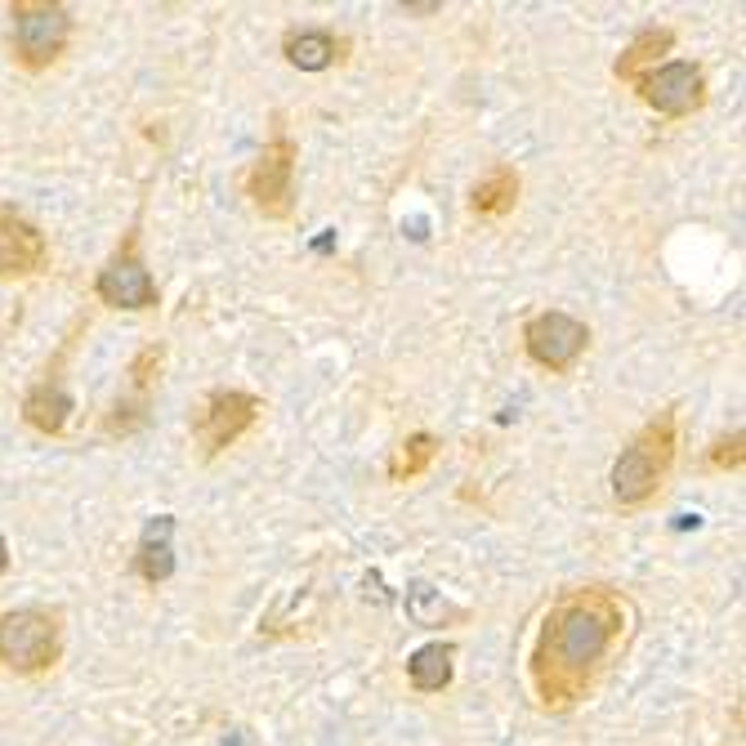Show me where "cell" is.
I'll use <instances>...</instances> for the list:
<instances>
[{
  "label": "cell",
  "instance_id": "1",
  "mask_svg": "<svg viewBox=\"0 0 746 746\" xmlns=\"http://www.w3.org/2000/svg\"><path fill=\"white\" fill-rule=\"evenodd\" d=\"M630 630V604L613 586H573L541 617L537 644L528 657L532 693L541 711L568 716L594 693L608 657Z\"/></svg>",
  "mask_w": 746,
  "mask_h": 746
},
{
  "label": "cell",
  "instance_id": "2",
  "mask_svg": "<svg viewBox=\"0 0 746 746\" xmlns=\"http://www.w3.org/2000/svg\"><path fill=\"white\" fill-rule=\"evenodd\" d=\"M680 452V416L676 407H661V412L621 447V456L613 465V501L621 510H644L661 488L670 470H676Z\"/></svg>",
  "mask_w": 746,
  "mask_h": 746
},
{
  "label": "cell",
  "instance_id": "3",
  "mask_svg": "<svg viewBox=\"0 0 746 746\" xmlns=\"http://www.w3.org/2000/svg\"><path fill=\"white\" fill-rule=\"evenodd\" d=\"M63 657V617L54 608L0 613V666L14 676H46Z\"/></svg>",
  "mask_w": 746,
  "mask_h": 746
},
{
  "label": "cell",
  "instance_id": "4",
  "mask_svg": "<svg viewBox=\"0 0 746 746\" xmlns=\"http://www.w3.org/2000/svg\"><path fill=\"white\" fill-rule=\"evenodd\" d=\"M14 18V63L23 72H46L63 59L72 41V10L59 0H14L10 5Z\"/></svg>",
  "mask_w": 746,
  "mask_h": 746
},
{
  "label": "cell",
  "instance_id": "5",
  "mask_svg": "<svg viewBox=\"0 0 746 746\" xmlns=\"http://www.w3.org/2000/svg\"><path fill=\"white\" fill-rule=\"evenodd\" d=\"M295 162H300V147L278 126L269 134V143L259 147V157L250 162V170L242 175V193L265 219L282 223L295 215Z\"/></svg>",
  "mask_w": 746,
  "mask_h": 746
},
{
  "label": "cell",
  "instance_id": "6",
  "mask_svg": "<svg viewBox=\"0 0 746 746\" xmlns=\"http://www.w3.org/2000/svg\"><path fill=\"white\" fill-rule=\"evenodd\" d=\"M265 416V402L246 389H210L197 407H193V442L206 461H215L219 452H229L237 438H246L255 429V421Z\"/></svg>",
  "mask_w": 746,
  "mask_h": 746
},
{
  "label": "cell",
  "instance_id": "7",
  "mask_svg": "<svg viewBox=\"0 0 746 746\" xmlns=\"http://www.w3.org/2000/svg\"><path fill=\"white\" fill-rule=\"evenodd\" d=\"M94 295L107 309H126V313H147L162 305V291L139 255V229H130L121 237V246L107 255V265L94 278Z\"/></svg>",
  "mask_w": 746,
  "mask_h": 746
},
{
  "label": "cell",
  "instance_id": "8",
  "mask_svg": "<svg viewBox=\"0 0 746 746\" xmlns=\"http://www.w3.org/2000/svg\"><path fill=\"white\" fill-rule=\"evenodd\" d=\"M586 349H590V326L564 309H545V313L524 322V353L541 371L564 376V371H573L581 362Z\"/></svg>",
  "mask_w": 746,
  "mask_h": 746
},
{
  "label": "cell",
  "instance_id": "9",
  "mask_svg": "<svg viewBox=\"0 0 746 746\" xmlns=\"http://www.w3.org/2000/svg\"><path fill=\"white\" fill-rule=\"evenodd\" d=\"M635 94L666 121H684L706 107V72L684 59H666L661 67L644 72L635 81Z\"/></svg>",
  "mask_w": 746,
  "mask_h": 746
},
{
  "label": "cell",
  "instance_id": "10",
  "mask_svg": "<svg viewBox=\"0 0 746 746\" xmlns=\"http://www.w3.org/2000/svg\"><path fill=\"white\" fill-rule=\"evenodd\" d=\"M50 269V242L41 223H31L18 206H0V282H23Z\"/></svg>",
  "mask_w": 746,
  "mask_h": 746
},
{
  "label": "cell",
  "instance_id": "11",
  "mask_svg": "<svg viewBox=\"0 0 746 746\" xmlns=\"http://www.w3.org/2000/svg\"><path fill=\"white\" fill-rule=\"evenodd\" d=\"M162 358H166V349H162V345H143V349L130 358V366H126V376H130V394L112 402V412L103 416V434L126 438V434H134V429H143V425H147V407H153V389H157V381H162Z\"/></svg>",
  "mask_w": 746,
  "mask_h": 746
},
{
  "label": "cell",
  "instance_id": "12",
  "mask_svg": "<svg viewBox=\"0 0 746 746\" xmlns=\"http://www.w3.org/2000/svg\"><path fill=\"white\" fill-rule=\"evenodd\" d=\"M134 573L147 586H162L175 577V514L147 518V528L139 532V545H134Z\"/></svg>",
  "mask_w": 746,
  "mask_h": 746
},
{
  "label": "cell",
  "instance_id": "13",
  "mask_svg": "<svg viewBox=\"0 0 746 746\" xmlns=\"http://www.w3.org/2000/svg\"><path fill=\"white\" fill-rule=\"evenodd\" d=\"M349 50L345 36H335L331 27H295L282 36V54L291 67L300 72H326L331 63H340Z\"/></svg>",
  "mask_w": 746,
  "mask_h": 746
},
{
  "label": "cell",
  "instance_id": "14",
  "mask_svg": "<svg viewBox=\"0 0 746 746\" xmlns=\"http://www.w3.org/2000/svg\"><path fill=\"white\" fill-rule=\"evenodd\" d=\"M670 50H676V31L648 23V27H640V31H635V41H630V46L617 54L613 77H617V81H626V86H635V81L644 77V72H653V67H661V63H666V54H670Z\"/></svg>",
  "mask_w": 746,
  "mask_h": 746
},
{
  "label": "cell",
  "instance_id": "15",
  "mask_svg": "<svg viewBox=\"0 0 746 746\" xmlns=\"http://www.w3.org/2000/svg\"><path fill=\"white\" fill-rule=\"evenodd\" d=\"M72 412H77V402H72V394L63 389L59 376L41 381V385H31L27 398H23V421L36 429V434H46V438H59L72 421Z\"/></svg>",
  "mask_w": 746,
  "mask_h": 746
},
{
  "label": "cell",
  "instance_id": "16",
  "mask_svg": "<svg viewBox=\"0 0 746 746\" xmlns=\"http://www.w3.org/2000/svg\"><path fill=\"white\" fill-rule=\"evenodd\" d=\"M456 676V644L434 640L425 648H416L407 657V680H412L416 693H442Z\"/></svg>",
  "mask_w": 746,
  "mask_h": 746
},
{
  "label": "cell",
  "instance_id": "17",
  "mask_svg": "<svg viewBox=\"0 0 746 746\" xmlns=\"http://www.w3.org/2000/svg\"><path fill=\"white\" fill-rule=\"evenodd\" d=\"M518 202V170L514 166H497L488 170L478 183H474V197H470V210L478 219H505Z\"/></svg>",
  "mask_w": 746,
  "mask_h": 746
},
{
  "label": "cell",
  "instance_id": "18",
  "mask_svg": "<svg viewBox=\"0 0 746 746\" xmlns=\"http://www.w3.org/2000/svg\"><path fill=\"white\" fill-rule=\"evenodd\" d=\"M434 456H438V438L434 434H412V438H402L398 442V452L389 456V478L394 483H412V478H421L429 465H434Z\"/></svg>",
  "mask_w": 746,
  "mask_h": 746
},
{
  "label": "cell",
  "instance_id": "19",
  "mask_svg": "<svg viewBox=\"0 0 746 746\" xmlns=\"http://www.w3.org/2000/svg\"><path fill=\"white\" fill-rule=\"evenodd\" d=\"M742 461H746V438H742V429H733V434L716 438L711 456H706V465H711V470H720V474H729V470H742Z\"/></svg>",
  "mask_w": 746,
  "mask_h": 746
},
{
  "label": "cell",
  "instance_id": "20",
  "mask_svg": "<svg viewBox=\"0 0 746 746\" xmlns=\"http://www.w3.org/2000/svg\"><path fill=\"white\" fill-rule=\"evenodd\" d=\"M407 608H412V617H416L421 626H438L447 613H452L447 604H438V600H434V590H429V586H412V600H407Z\"/></svg>",
  "mask_w": 746,
  "mask_h": 746
},
{
  "label": "cell",
  "instance_id": "21",
  "mask_svg": "<svg viewBox=\"0 0 746 746\" xmlns=\"http://www.w3.org/2000/svg\"><path fill=\"white\" fill-rule=\"evenodd\" d=\"M402 10H407V14H438L442 5H438V0H429V5H402Z\"/></svg>",
  "mask_w": 746,
  "mask_h": 746
},
{
  "label": "cell",
  "instance_id": "22",
  "mask_svg": "<svg viewBox=\"0 0 746 746\" xmlns=\"http://www.w3.org/2000/svg\"><path fill=\"white\" fill-rule=\"evenodd\" d=\"M5 573H10V541L0 537V577H5Z\"/></svg>",
  "mask_w": 746,
  "mask_h": 746
}]
</instances>
